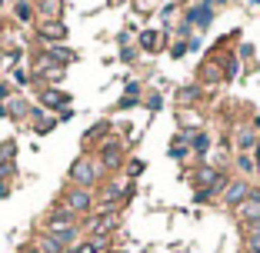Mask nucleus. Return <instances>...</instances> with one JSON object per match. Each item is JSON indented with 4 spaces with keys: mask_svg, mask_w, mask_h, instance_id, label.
<instances>
[{
    "mask_svg": "<svg viewBox=\"0 0 260 253\" xmlns=\"http://www.w3.org/2000/svg\"><path fill=\"white\" fill-rule=\"evenodd\" d=\"M40 40H44L47 47H54V44H60V40H67V27H63V20H47V23H40Z\"/></svg>",
    "mask_w": 260,
    "mask_h": 253,
    "instance_id": "423d86ee",
    "label": "nucleus"
},
{
    "mask_svg": "<svg viewBox=\"0 0 260 253\" xmlns=\"http://www.w3.org/2000/svg\"><path fill=\"white\" fill-rule=\"evenodd\" d=\"M244 250H250V253H260V233H250V237L244 240Z\"/></svg>",
    "mask_w": 260,
    "mask_h": 253,
    "instance_id": "5701e85b",
    "label": "nucleus"
},
{
    "mask_svg": "<svg viewBox=\"0 0 260 253\" xmlns=\"http://www.w3.org/2000/svg\"><path fill=\"white\" fill-rule=\"evenodd\" d=\"M44 233L63 240V243H67V250H74V246H77V213H70L67 207H57L54 216H47Z\"/></svg>",
    "mask_w": 260,
    "mask_h": 253,
    "instance_id": "f257e3e1",
    "label": "nucleus"
},
{
    "mask_svg": "<svg viewBox=\"0 0 260 253\" xmlns=\"http://www.w3.org/2000/svg\"><path fill=\"white\" fill-rule=\"evenodd\" d=\"M210 20H214L210 0H207V4H200V7H193L190 14H187V23H197V27H210Z\"/></svg>",
    "mask_w": 260,
    "mask_h": 253,
    "instance_id": "9b49d317",
    "label": "nucleus"
},
{
    "mask_svg": "<svg viewBox=\"0 0 260 253\" xmlns=\"http://www.w3.org/2000/svg\"><path fill=\"white\" fill-rule=\"evenodd\" d=\"M67 253H74V250H67Z\"/></svg>",
    "mask_w": 260,
    "mask_h": 253,
    "instance_id": "72a5a7b5",
    "label": "nucleus"
},
{
    "mask_svg": "<svg viewBox=\"0 0 260 253\" xmlns=\"http://www.w3.org/2000/svg\"><path fill=\"white\" fill-rule=\"evenodd\" d=\"M47 60L57 63V67H67V63L77 60V54H74V50H67V47H47Z\"/></svg>",
    "mask_w": 260,
    "mask_h": 253,
    "instance_id": "f8f14e48",
    "label": "nucleus"
},
{
    "mask_svg": "<svg viewBox=\"0 0 260 253\" xmlns=\"http://www.w3.org/2000/svg\"><path fill=\"white\" fill-rule=\"evenodd\" d=\"M20 253H37V250H34V246H23V250Z\"/></svg>",
    "mask_w": 260,
    "mask_h": 253,
    "instance_id": "c85d7f7f",
    "label": "nucleus"
},
{
    "mask_svg": "<svg viewBox=\"0 0 260 253\" xmlns=\"http://www.w3.org/2000/svg\"><path fill=\"white\" fill-rule=\"evenodd\" d=\"M250 233H260V220H253V223H244V237H250Z\"/></svg>",
    "mask_w": 260,
    "mask_h": 253,
    "instance_id": "393cba45",
    "label": "nucleus"
},
{
    "mask_svg": "<svg viewBox=\"0 0 260 253\" xmlns=\"http://www.w3.org/2000/svg\"><path fill=\"white\" fill-rule=\"evenodd\" d=\"M250 4H253V7H260V0H250Z\"/></svg>",
    "mask_w": 260,
    "mask_h": 253,
    "instance_id": "2f4dec72",
    "label": "nucleus"
},
{
    "mask_svg": "<svg viewBox=\"0 0 260 253\" xmlns=\"http://www.w3.org/2000/svg\"><path fill=\"white\" fill-rule=\"evenodd\" d=\"M247 253H250V250H247Z\"/></svg>",
    "mask_w": 260,
    "mask_h": 253,
    "instance_id": "f704fd0d",
    "label": "nucleus"
},
{
    "mask_svg": "<svg viewBox=\"0 0 260 253\" xmlns=\"http://www.w3.org/2000/svg\"><path fill=\"white\" fill-rule=\"evenodd\" d=\"M117 227V213H97L87 220V230L90 237H110V230Z\"/></svg>",
    "mask_w": 260,
    "mask_h": 253,
    "instance_id": "0eeeda50",
    "label": "nucleus"
},
{
    "mask_svg": "<svg viewBox=\"0 0 260 253\" xmlns=\"http://www.w3.org/2000/svg\"><path fill=\"white\" fill-rule=\"evenodd\" d=\"M253 163H260V143L253 147Z\"/></svg>",
    "mask_w": 260,
    "mask_h": 253,
    "instance_id": "bb28decb",
    "label": "nucleus"
},
{
    "mask_svg": "<svg viewBox=\"0 0 260 253\" xmlns=\"http://www.w3.org/2000/svg\"><path fill=\"white\" fill-rule=\"evenodd\" d=\"M44 103H47V107H67L70 97L60 93V90H44Z\"/></svg>",
    "mask_w": 260,
    "mask_h": 253,
    "instance_id": "f3484780",
    "label": "nucleus"
},
{
    "mask_svg": "<svg viewBox=\"0 0 260 253\" xmlns=\"http://www.w3.org/2000/svg\"><path fill=\"white\" fill-rule=\"evenodd\" d=\"M34 250H37V253H67V243L40 230L37 237H34Z\"/></svg>",
    "mask_w": 260,
    "mask_h": 253,
    "instance_id": "6e6552de",
    "label": "nucleus"
},
{
    "mask_svg": "<svg viewBox=\"0 0 260 253\" xmlns=\"http://www.w3.org/2000/svg\"><path fill=\"white\" fill-rule=\"evenodd\" d=\"M17 20H34V7L30 4H17Z\"/></svg>",
    "mask_w": 260,
    "mask_h": 253,
    "instance_id": "4be33fe9",
    "label": "nucleus"
},
{
    "mask_svg": "<svg viewBox=\"0 0 260 253\" xmlns=\"http://www.w3.org/2000/svg\"><path fill=\"white\" fill-rule=\"evenodd\" d=\"M120 197H127V190H123L120 184H110L107 190H104V203H107V207L114 203V200H120Z\"/></svg>",
    "mask_w": 260,
    "mask_h": 253,
    "instance_id": "a211bd4d",
    "label": "nucleus"
},
{
    "mask_svg": "<svg viewBox=\"0 0 260 253\" xmlns=\"http://www.w3.org/2000/svg\"><path fill=\"white\" fill-rule=\"evenodd\" d=\"M0 100H7V87L4 84H0Z\"/></svg>",
    "mask_w": 260,
    "mask_h": 253,
    "instance_id": "cd10ccee",
    "label": "nucleus"
},
{
    "mask_svg": "<svg viewBox=\"0 0 260 253\" xmlns=\"http://www.w3.org/2000/svg\"><path fill=\"white\" fill-rule=\"evenodd\" d=\"M70 180H74L77 187H93L97 184V160H93V157H80V160L74 163V167H70Z\"/></svg>",
    "mask_w": 260,
    "mask_h": 253,
    "instance_id": "f03ea898",
    "label": "nucleus"
},
{
    "mask_svg": "<svg viewBox=\"0 0 260 253\" xmlns=\"http://www.w3.org/2000/svg\"><path fill=\"white\" fill-rule=\"evenodd\" d=\"M197 97H200V90H197V87H184V90L177 93V100H180V103H193Z\"/></svg>",
    "mask_w": 260,
    "mask_h": 253,
    "instance_id": "aec40b11",
    "label": "nucleus"
},
{
    "mask_svg": "<svg viewBox=\"0 0 260 253\" xmlns=\"http://www.w3.org/2000/svg\"><path fill=\"white\" fill-rule=\"evenodd\" d=\"M237 167L244 170V173H253V170H257V163H253V157H247V154H240L237 157Z\"/></svg>",
    "mask_w": 260,
    "mask_h": 253,
    "instance_id": "412c9836",
    "label": "nucleus"
},
{
    "mask_svg": "<svg viewBox=\"0 0 260 253\" xmlns=\"http://www.w3.org/2000/svg\"><path fill=\"white\" fill-rule=\"evenodd\" d=\"M184 140L197 150V154H207V150H210V137H207V133H184Z\"/></svg>",
    "mask_w": 260,
    "mask_h": 253,
    "instance_id": "dca6fc26",
    "label": "nucleus"
},
{
    "mask_svg": "<svg viewBox=\"0 0 260 253\" xmlns=\"http://www.w3.org/2000/svg\"><path fill=\"white\" fill-rule=\"evenodd\" d=\"M253 127H260V117H253Z\"/></svg>",
    "mask_w": 260,
    "mask_h": 253,
    "instance_id": "c756f323",
    "label": "nucleus"
},
{
    "mask_svg": "<svg viewBox=\"0 0 260 253\" xmlns=\"http://www.w3.org/2000/svg\"><path fill=\"white\" fill-rule=\"evenodd\" d=\"M234 213H237V220H240V223H253V220H260V190H253L250 197L240 203V207H234Z\"/></svg>",
    "mask_w": 260,
    "mask_h": 253,
    "instance_id": "39448f33",
    "label": "nucleus"
},
{
    "mask_svg": "<svg viewBox=\"0 0 260 253\" xmlns=\"http://www.w3.org/2000/svg\"><path fill=\"white\" fill-rule=\"evenodd\" d=\"M104 250H107V237H90L74 246V253H104Z\"/></svg>",
    "mask_w": 260,
    "mask_h": 253,
    "instance_id": "4468645a",
    "label": "nucleus"
},
{
    "mask_svg": "<svg viewBox=\"0 0 260 253\" xmlns=\"http://www.w3.org/2000/svg\"><path fill=\"white\" fill-rule=\"evenodd\" d=\"M260 140H257V130H250V127H244V130H237V150L240 154H247V150H253Z\"/></svg>",
    "mask_w": 260,
    "mask_h": 253,
    "instance_id": "ddd939ff",
    "label": "nucleus"
},
{
    "mask_svg": "<svg viewBox=\"0 0 260 253\" xmlns=\"http://www.w3.org/2000/svg\"><path fill=\"white\" fill-rule=\"evenodd\" d=\"M0 7H4V0H0Z\"/></svg>",
    "mask_w": 260,
    "mask_h": 253,
    "instance_id": "473e14b6",
    "label": "nucleus"
},
{
    "mask_svg": "<svg viewBox=\"0 0 260 253\" xmlns=\"http://www.w3.org/2000/svg\"><path fill=\"white\" fill-rule=\"evenodd\" d=\"M237 70H240V60H227V77H234Z\"/></svg>",
    "mask_w": 260,
    "mask_h": 253,
    "instance_id": "a878e982",
    "label": "nucleus"
},
{
    "mask_svg": "<svg viewBox=\"0 0 260 253\" xmlns=\"http://www.w3.org/2000/svg\"><path fill=\"white\" fill-rule=\"evenodd\" d=\"M37 14H40V23H47V20H60V14H63V0H37Z\"/></svg>",
    "mask_w": 260,
    "mask_h": 253,
    "instance_id": "1a4fd4ad",
    "label": "nucleus"
},
{
    "mask_svg": "<svg viewBox=\"0 0 260 253\" xmlns=\"http://www.w3.org/2000/svg\"><path fill=\"white\" fill-rule=\"evenodd\" d=\"M250 193H253V187L247 184V180H230L227 190H223V203H227V207L234 210V207H240V203H244V200L250 197Z\"/></svg>",
    "mask_w": 260,
    "mask_h": 253,
    "instance_id": "20e7f679",
    "label": "nucleus"
},
{
    "mask_svg": "<svg viewBox=\"0 0 260 253\" xmlns=\"http://www.w3.org/2000/svg\"><path fill=\"white\" fill-rule=\"evenodd\" d=\"M157 44H160V40H157V33H153V30H140V47H144L147 54L157 50Z\"/></svg>",
    "mask_w": 260,
    "mask_h": 253,
    "instance_id": "6ab92c4d",
    "label": "nucleus"
},
{
    "mask_svg": "<svg viewBox=\"0 0 260 253\" xmlns=\"http://www.w3.org/2000/svg\"><path fill=\"white\" fill-rule=\"evenodd\" d=\"M210 4H227V0H210Z\"/></svg>",
    "mask_w": 260,
    "mask_h": 253,
    "instance_id": "7c9ffc66",
    "label": "nucleus"
},
{
    "mask_svg": "<svg viewBox=\"0 0 260 253\" xmlns=\"http://www.w3.org/2000/svg\"><path fill=\"white\" fill-rule=\"evenodd\" d=\"M14 84L17 87H27V84H30V74H27V70H17V74H14Z\"/></svg>",
    "mask_w": 260,
    "mask_h": 253,
    "instance_id": "b1692460",
    "label": "nucleus"
},
{
    "mask_svg": "<svg viewBox=\"0 0 260 253\" xmlns=\"http://www.w3.org/2000/svg\"><path fill=\"white\" fill-rule=\"evenodd\" d=\"M37 74H40V77H47V80H63V67H57V63H50L47 57H44V60L37 63Z\"/></svg>",
    "mask_w": 260,
    "mask_h": 253,
    "instance_id": "2eb2a0df",
    "label": "nucleus"
},
{
    "mask_svg": "<svg viewBox=\"0 0 260 253\" xmlns=\"http://www.w3.org/2000/svg\"><path fill=\"white\" fill-rule=\"evenodd\" d=\"M60 207H67L70 213H90L93 197H90V190H84V187H74V190L63 193V203H60Z\"/></svg>",
    "mask_w": 260,
    "mask_h": 253,
    "instance_id": "7ed1b4c3",
    "label": "nucleus"
},
{
    "mask_svg": "<svg viewBox=\"0 0 260 253\" xmlns=\"http://www.w3.org/2000/svg\"><path fill=\"white\" fill-rule=\"evenodd\" d=\"M100 163H104L107 170H117L123 163V150L117 143H104V147H100Z\"/></svg>",
    "mask_w": 260,
    "mask_h": 253,
    "instance_id": "9d476101",
    "label": "nucleus"
}]
</instances>
